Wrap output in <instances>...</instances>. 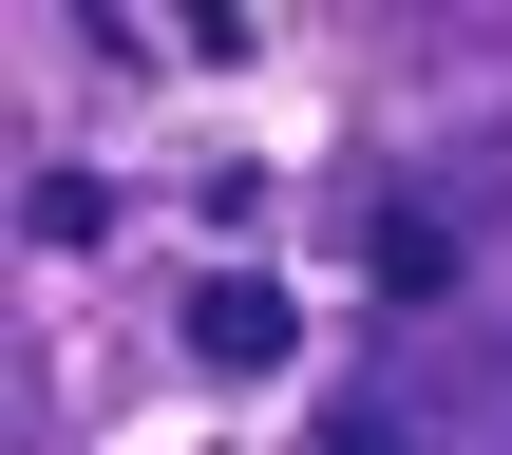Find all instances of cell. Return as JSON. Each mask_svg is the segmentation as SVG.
Returning <instances> with one entry per match:
<instances>
[{
    "label": "cell",
    "instance_id": "obj_1",
    "mask_svg": "<svg viewBox=\"0 0 512 455\" xmlns=\"http://www.w3.org/2000/svg\"><path fill=\"white\" fill-rule=\"evenodd\" d=\"M285 342H304V304H285L266 266H209V285H190V361H209V380H285Z\"/></svg>",
    "mask_w": 512,
    "mask_h": 455
},
{
    "label": "cell",
    "instance_id": "obj_2",
    "mask_svg": "<svg viewBox=\"0 0 512 455\" xmlns=\"http://www.w3.org/2000/svg\"><path fill=\"white\" fill-rule=\"evenodd\" d=\"M361 266H380L399 304H437V285H456V228H437V209H380V247H361Z\"/></svg>",
    "mask_w": 512,
    "mask_h": 455
},
{
    "label": "cell",
    "instance_id": "obj_3",
    "mask_svg": "<svg viewBox=\"0 0 512 455\" xmlns=\"http://www.w3.org/2000/svg\"><path fill=\"white\" fill-rule=\"evenodd\" d=\"M19 228H38V247H114V190H95V171H38Z\"/></svg>",
    "mask_w": 512,
    "mask_h": 455
},
{
    "label": "cell",
    "instance_id": "obj_4",
    "mask_svg": "<svg viewBox=\"0 0 512 455\" xmlns=\"http://www.w3.org/2000/svg\"><path fill=\"white\" fill-rule=\"evenodd\" d=\"M323 455H399V418H342V437H323Z\"/></svg>",
    "mask_w": 512,
    "mask_h": 455
}]
</instances>
